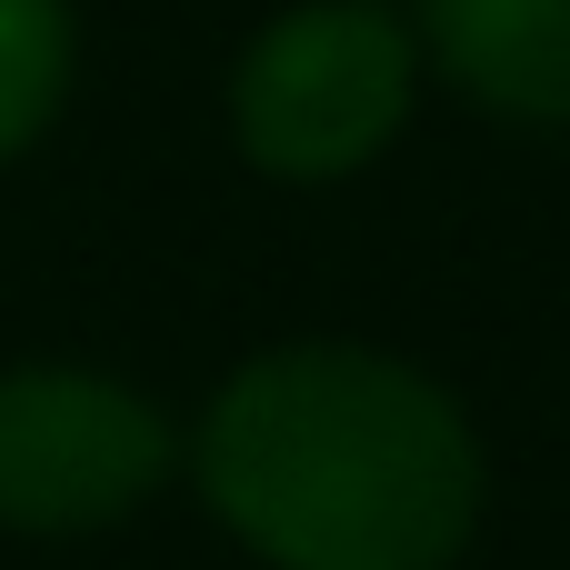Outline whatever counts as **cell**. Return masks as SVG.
<instances>
[{
    "label": "cell",
    "mask_w": 570,
    "mask_h": 570,
    "mask_svg": "<svg viewBox=\"0 0 570 570\" xmlns=\"http://www.w3.org/2000/svg\"><path fill=\"white\" fill-rule=\"evenodd\" d=\"M210 521L271 570H451L481 531V431L401 351H250L180 441Z\"/></svg>",
    "instance_id": "cell-1"
},
{
    "label": "cell",
    "mask_w": 570,
    "mask_h": 570,
    "mask_svg": "<svg viewBox=\"0 0 570 570\" xmlns=\"http://www.w3.org/2000/svg\"><path fill=\"white\" fill-rule=\"evenodd\" d=\"M421 110V40L391 0H291L230 60V140L271 180H351Z\"/></svg>",
    "instance_id": "cell-2"
},
{
    "label": "cell",
    "mask_w": 570,
    "mask_h": 570,
    "mask_svg": "<svg viewBox=\"0 0 570 570\" xmlns=\"http://www.w3.org/2000/svg\"><path fill=\"white\" fill-rule=\"evenodd\" d=\"M170 471H180V431L150 391L90 361L0 371V531H30V541L110 531Z\"/></svg>",
    "instance_id": "cell-3"
},
{
    "label": "cell",
    "mask_w": 570,
    "mask_h": 570,
    "mask_svg": "<svg viewBox=\"0 0 570 570\" xmlns=\"http://www.w3.org/2000/svg\"><path fill=\"white\" fill-rule=\"evenodd\" d=\"M421 70L511 130H570V0H411Z\"/></svg>",
    "instance_id": "cell-4"
},
{
    "label": "cell",
    "mask_w": 570,
    "mask_h": 570,
    "mask_svg": "<svg viewBox=\"0 0 570 570\" xmlns=\"http://www.w3.org/2000/svg\"><path fill=\"white\" fill-rule=\"evenodd\" d=\"M80 80V10L70 0H0V170L60 120Z\"/></svg>",
    "instance_id": "cell-5"
}]
</instances>
